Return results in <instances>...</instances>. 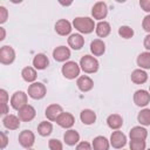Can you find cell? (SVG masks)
<instances>
[{"label":"cell","mask_w":150,"mask_h":150,"mask_svg":"<svg viewBox=\"0 0 150 150\" xmlns=\"http://www.w3.org/2000/svg\"><path fill=\"white\" fill-rule=\"evenodd\" d=\"M73 26L76 30H79L81 34H90L94 32V28L96 27L94 20L88 16H77L73 20Z\"/></svg>","instance_id":"obj_1"},{"label":"cell","mask_w":150,"mask_h":150,"mask_svg":"<svg viewBox=\"0 0 150 150\" xmlns=\"http://www.w3.org/2000/svg\"><path fill=\"white\" fill-rule=\"evenodd\" d=\"M80 67L81 69L87 74H94L98 70L100 63L96 57L91 55H83L80 60Z\"/></svg>","instance_id":"obj_2"},{"label":"cell","mask_w":150,"mask_h":150,"mask_svg":"<svg viewBox=\"0 0 150 150\" xmlns=\"http://www.w3.org/2000/svg\"><path fill=\"white\" fill-rule=\"evenodd\" d=\"M80 70H81V67L80 64H77L75 61H67L62 68H61V73L62 75L68 79V80H74L76 77H79L80 75Z\"/></svg>","instance_id":"obj_3"},{"label":"cell","mask_w":150,"mask_h":150,"mask_svg":"<svg viewBox=\"0 0 150 150\" xmlns=\"http://www.w3.org/2000/svg\"><path fill=\"white\" fill-rule=\"evenodd\" d=\"M27 94L33 100H42L46 96V94H47V89H46V86L43 83L34 82V83L29 84Z\"/></svg>","instance_id":"obj_4"},{"label":"cell","mask_w":150,"mask_h":150,"mask_svg":"<svg viewBox=\"0 0 150 150\" xmlns=\"http://www.w3.org/2000/svg\"><path fill=\"white\" fill-rule=\"evenodd\" d=\"M27 101H28V96L25 91H15L12 97H11V107L14 109V110H20L21 108H23L26 104H27Z\"/></svg>","instance_id":"obj_5"},{"label":"cell","mask_w":150,"mask_h":150,"mask_svg":"<svg viewBox=\"0 0 150 150\" xmlns=\"http://www.w3.org/2000/svg\"><path fill=\"white\" fill-rule=\"evenodd\" d=\"M15 60V50L11 46H2L0 48V62L2 64H12Z\"/></svg>","instance_id":"obj_6"},{"label":"cell","mask_w":150,"mask_h":150,"mask_svg":"<svg viewBox=\"0 0 150 150\" xmlns=\"http://www.w3.org/2000/svg\"><path fill=\"white\" fill-rule=\"evenodd\" d=\"M19 143L25 149H30L35 143V135L30 130H23L19 134Z\"/></svg>","instance_id":"obj_7"},{"label":"cell","mask_w":150,"mask_h":150,"mask_svg":"<svg viewBox=\"0 0 150 150\" xmlns=\"http://www.w3.org/2000/svg\"><path fill=\"white\" fill-rule=\"evenodd\" d=\"M109 142H110V145L112 148H115V149H122L127 144V136L122 131L115 130V131L111 132Z\"/></svg>","instance_id":"obj_8"},{"label":"cell","mask_w":150,"mask_h":150,"mask_svg":"<svg viewBox=\"0 0 150 150\" xmlns=\"http://www.w3.org/2000/svg\"><path fill=\"white\" fill-rule=\"evenodd\" d=\"M107 14H108V6L103 1H97L91 8V15L96 20L102 21L103 19H105Z\"/></svg>","instance_id":"obj_9"},{"label":"cell","mask_w":150,"mask_h":150,"mask_svg":"<svg viewBox=\"0 0 150 150\" xmlns=\"http://www.w3.org/2000/svg\"><path fill=\"white\" fill-rule=\"evenodd\" d=\"M134 103L137 107H145L150 103V93L144 89H138L134 94Z\"/></svg>","instance_id":"obj_10"},{"label":"cell","mask_w":150,"mask_h":150,"mask_svg":"<svg viewBox=\"0 0 150 150\" xmlns=\"http://www.w3.org/2000/svg\"><path fill=\"white\" fill-rule=\"evenodd\" d=\"M63 112V109L60 104H56V103H53V104H49L47 108H46V111H45V115L47 117L48 121H52V122H56V120L60 117V115Z\"/></svg>","instance_id":"obj_11"},{"label":"cell","mask_w":150,"mask_h":150,"mask_svg":"<svg viewBox=\"0 0 150 150\" xmlns=\"http://www.w3.org/2000/svg\"><path fill=\"white\" fill-rule=\"evenodd\" d=\"M70 55V49L66 46H59L53 50V57L57 62H67Z\"/></svg>","instance_id":"obj_12"},{"label":"cell","mask_w":150,"mask_h":150,"mask_svg":"<svg viewBox=\"0 0 150 150\" xmlns=\"http://www.w3.org/2000/svg\"><path fill=\"white\" fill-rule=\"evenodd\" d=\"M36 115V111H35V108L30 104H26L23 108H21L18 112V116L19 118L22 121V122H30L32 120H34Z\"/></svg>","instance_id":"obj_13"},{"label":"cell","mask_w":150,"mask_h":150,"mask_svg":"<svg viewBox=\"0 0 150 150\" xmlns=\"http://www.w3.org/2000/svg\"><path fill=\"white\" fill-rule=\"evenodd\" d=\"M76 86L82 93H88L94 88V81L87 75H81L76 80Z\"/></svg>","instance_id":"obj_14"},{"label":"cell","mask_w":150,"mask_h":150,"mask_svg":"<svg viewBox=\"0 0 150 150\" xmlns=\"http://www.w3.org/2000/svg\"><path fill=\"white\" fill-rule=\"evenodd\" d=\"M71 23L66 20V19H60L56 21L55 23V32L61 35V36H66V35H69L70 32H71Z\"/></svg>","instance_id":"obj_15"},{"label":"cell","mask_w":150,"mask_h":150,"mask_svg":"<svg viewBox=\"0 0 150 150\" xmlns=\"http://www.w3.org/2000/svg\"><path fill=\"white\" fill-rule=\"evenodd\" d=\"M56 123L63 129H70L75 123V117L70 112H67V111L64 112L63 111L60 115V117L56 120Z\"/></svg>","instance_id":"obj_16"},{"label":"cell","mask_w":150,"mask_h":150,"mask_svg":"<svg viewBox=\"0 0 150 150\" xmlns=\"http://www.w3.org/2000/svg\"><path fill=\"white\" fill-rule=\"evenodd\" d=\"M20 118L19 116H15V115H12V114H8L6 115L4 118H2V124L6 129L8 130H16L19 129L20 127Z\"/></svg>","instance_id":"obj_17"},{"label":"cell","mask_w":150,"mask_h":150,"mask_svg":"<svg viewBox=\"0 0 150 150\" xmlns=\"http://www.w3.org/2000/svg\"><path fill=\"white\" fill-rule=\"evenodd\" d=\"M68 45H69V47L71 49L80 50L84 46V38L81 34H79V33L70 34L69 38H68Z\"/></svg>","instance_id":"obj_18"},{"label":"cell","mask_w":150,"mask_h":150,"mask_svg":"<svg viewBox=\"0 0 150 150\" xmlns=\"http://www.w3.org/2000/svg\"><path fill=\"white\" fill-rule=\"evenodd\" d=\"M63 141L67 145L73 146L75 144H79L80 141V134L74 129H68L63 135Z\"/></svg>","instance_id":"obj_19"},{"label":"cell","mask_w":150,"mask_h":150,"mask_svg":"<svg viewBox=\"0 0 150 150\" xmlns=\"http://www.w3.org/2000/svg\"><path fill=\"white\" fill-rule=\"evenodd\" d=\"M90 52L94 56H101L105 52V43L101 39H95L90 43Z\"/></svg>","instance_id":"obj_20"},{"label":"cell","mask_w":150,"mask_h":150,"mask_svg":"<svg viewBox=\"0 0 150 150\" xmlns=\"http://www.w3.org/2000/svg\"><path fill=\"white\" fill-rule=\"evenodd\" d=\"M33 66L38 70H43V69H46L49 66V60H48V57L45 54L39 53L33 59Z\"/></svg>","instance_id":"obj_21"},{"label":"cell","mask_w":150,"mask_h":150,"mask_svg":"<svg viewBox=\"0 0 150 150\" xmlns=\"http://www.w3.org/2000/svg\"><path fill=\"white\" fill-rule=\"evenodd\" d=\"M80 120L83 124L90 125V124L95 123V121H96V112L91 109H83L80 112Z\"/></svg>","instance_id":"obj_22"},{"label":"cell","mask_w":150,"mask_h":150,"mask_svg":"<svg viewBox=\"0 0 150 150\" xmlns=\"http://www.w3.org/2000/svg\"><path fill=\"white\" fill-rule=\"evenodd\" d=\"M130 79L135 84H143V83H145L148 81V74H146L145 70L138 68V69H135L131 73Z\"/></svg>","instance_id":"obj_23"},{"label":"cell","mask_w":150,"mask_h":150,"mask_svg":"<svg viewBox=\"0 0 150 150\" xmlns=\"http://www.w3.org/2000/svg\"><path fill=\"white\" fill-rule=\"evenodd\" d=\"M129 137H130V139L145 141V138L148 137V130L143 127H134L129 131Z\"/></svg>","instance_id":"obj_24"},{"label":"cell","mask_w":150,"mask_h":150,"mask_svg":"<svg viewBox=\"0 0 150 150\" xmlns=\"http://www.w3.org/2000/svg\"><path fill=\"white\" fill-rule=\"evenodd\" d=\"M107 124L112 130H118L123 125V118L118 114H111L107 118Z\"/></svg>","instance_id":"obj_25"},{"label":"cell","mask_w":150,"mask_h":150,"mask_svg":"<svg viewBox=\"0 0 150 150\" xmlns=\"http://www.w3.org/2000/svg\"><path fill=\"white\" fill-rule=\"evenodd\" d=\"M93 150H109L110 142L104 136H96L93 139Z\"/></svg>","instance_id":"obj_26"},{"label":"cell","mask_w":150,"mask_h":150,"mask_svg":"<svg viewBox=\"0 0 150 150\" xmlns=\"http://www.w3.org/2000/svg\"><path fill=\"white\" fill-rule=\"evenodd\" d=\"M95 32L97 34L98 38H107L110 32H111V27H110V23L107 22V21H100L96 27H95Z\"/></svg>","instance_id":"obj_27"},{"label":"cell","mask_w":150,"mask_h":150,"mask_svg":"<svg viewBox=\"0 0 150 150\" xmlns=\"http://www.w3.org/2000/svg\"><path fill=\"white\" fill-rule=\"evenodd\" d=\"M21 76H22L23 81H26L28 83H34L36 80V76H38L36 69L33 67H25L21 70Z\"/></svg>","instance_id":"obj_28"},{"label":"cell","mask_w":150,"mask_h":150,"mask_svg":"<svg viewBox=\"0 0 150 150\" xmlns=\"http://www.w3.org/2000/svg\"><path fill=\"white\" fill-rule=\"evenodd\" d=\"M137 66L141 69H150V52H143L137 56Z\"/></svg>","instance_id":"obj_29"},{"label":"cell","mask_w":150,"mask_h":150,"mask_svg":"<svg viewBox=\"0 0 150 150\" xmlns=\"http://www.w3.org/2000/svg\"><path fill=\"white\" fill-rule=\"evenodd\" d=\"M53 131V124L48 121H42L38 125V134L42 137H47Z\"/></svg>","instance_id":"obj_30"},{"label":"cell","mask_w":150,"mask_h":150,"mask_svg":"<svg viewBox=\"0 0 150 150\" xmlns=\"http://www.w3.org/2000/svg\"><path fill=\"white\" fill-rule=\"evenodd\" d=\"M137 121L141 123V125L149 127L150 125V109L145 108V109L141 110L137 115Z\"/></svg>","instance_id":"obj_31"},{"label":"cell","mask_w":150,"mask_h":150,"mask_svg":"<svg viewBox=\"0 0 150 150\" xmlns=\"http://www.w3.org/2000/svg\"><path fill=\"white\" fill-rule=\"evenodd\" d=\"M0 98H1V114L8 115V94L5 89H0Z\"/></svg>","instance_id":"obj_32"},{"label":"cell","mask_w":150,"mask_h":150,"mask_svg":"<svg viewBox=\"0 0 150 150\" xmlns=\"http://www.w3.org/2000/svg\"><path fill=\"white\" fill-rule=\"evenodd\" d=\"M134 29L129 26H121L118 28V35L123 39H131L134 36Z\"/></svg>","instance_id":"obj_33"},{"label":"cell","mask_w":150,"mask_h":150,"mask_svg":"<svg viewBox=\"0 0 150 150\" xmlns=\"http://www.w3.org/2000/svg\"><path fill=\"white\" fill-rule=\"evenodd\" d=\"M129 146H130V150H145L146 143H145V141H139V139H130Z\"/></svg>","instance_id":"obj_34"},{"label":"cell","mask_w":150,"mask_h":150,"mask_svg":"<svg viewBox=\"0 0 150 150\" xmlns=\"http://www.w3.org/2000/svg\"><path fill=\"white\" fill-rule=\"evenodd\" d=\"M48 146L50 150H63V144L61 141L56 139V138H52L48 142Z\"/></svg>","instance_id":"obj_35"},{"label":"cell","mask_w":150,"mask_h":150,"mask_svg":"<svg viewBox=\"0 0 150 150\" xmlns=\"http://www.w3.org/2000/svg\"><path fill=\"white\" fill-rule=\"evenodd\" d=\"M8 19V11L5 6H0V23H5Z\"/></svg>","instance_id":"obj_36"},{"label":"cell","mask_w":150,"mask_h":150,"mask_svg":"<svg viewBox=\"0 0 150 150\" xmlns=\"http://www.w3.org/2000/svg\"><path fill=\"white\" fill-rule=\"evenodd\" d=\"M75 150H93V145L89 142H79Z\"/></svg>","instance_id":"obj_37"},{"label":"cell","mask_w":150,"mask_h":150,"mask_svg":"<svg viewBox=\"0 0 150 150\" xmlns=\"http://www.w3.org/2000/svg\"><path fill=\"white\" fill-rule=\"evenodd\" d=\"M142 27H143V29L146 33L150 34V14H148V15L144 16V19L142 21Z\"/></svg>","instance_id":"obj_38"},{"label":"cell","mask_w":150,"mask_h":150,"mask_svg":"<svg viewBox=\"0 0 150 150\" xmlns=\"http://www.w3.org/2000/svg\"><path fill=\"white\" fill-rule=\"evenodd\" d=\"M139 7L144 12L150 13V0H139Z\"/></svg>","instance_id":"obj_39"},{"label":"cell","mask_w":150,"mask_h":150,"mask_svg":"<svg viewBox=\"0 0 150 150\" xmlns=\"http://www.w3.org/2000/svg\"><path fill=\"white\" fill-rule=\"evenodd\" d=\"M7 143H8V137H7V135L2 131L1 132V149H5L6 146H7Z\"/></svg>","instance_id":"obj_40"},{"label":"cell","mask_w":150,"mask_h":150,"mask_svg":"<svg viewBox=\"0 0 150 150\" xmlns=\"http://www.w3.org/2000/svg\"><path fill=\"white\" fill-rule=\"evenodd\" d=\"M143 46H144V48L146 49V52H150V34H148V35L144 38Z\"/></svg>","instance_id":"obj_41"},{"label":"cell","mask_w":150,"mask_h":150,"mask_svg":"<svg viewBox=\"0 0 150 150\" xmlns=\"http://www.w3.org/2000/svg\"><path fill=\"white\" fill-rule=\"evenodd\" d=\"M0 32H1V36H0V41H2L6 36V32H5V28L4 27H0Z\"/></svg>","instance_id":"obj_42"},{"label":"cell","mask_w":150,"mask_h":150,"mask_svg":"<svg viewBox=\"0 0 150 150\" xmlns=\"http://www.w3.org/2000/svg\"><path fill=\"white\" fill-rule=\"evenodd\" d=\"M27 150H34V149H27Z\"/></svg>","instance_id":"obj_43"},{"label":"cell","mask_w":150,"mask_h":150,"mask_svg":"<svg viewBox=\"0 0 150 150\" xmlns=\"http://www.w3.org/2000/svg\"><path fill=\"white\" fill-rule=\"evenodd\" d=\"M149 91H150V86H149Z\"/></svg>","instance_id":"obj_44"},{"label":"cell","mask_w":150,"mask_h":150,"mask_svg":"<svg viewBox=\"0 0 150 150\" xmlns=\"http://www.w3.org/2000/svg\"><path fill=\"white\" fill-rule=\"evenodd\" d=\"M148 150H150V149H148Z\"/></svg>","instance_id":"obj_45"}]
</instances>
